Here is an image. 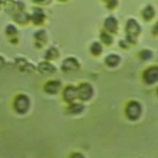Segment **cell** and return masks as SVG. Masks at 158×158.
I'll return each instance as SVG.
<instances>
[{"mask_svg":"<svg viewBox=\"0 0 158 158\" xmlns=\"http://www.w3.org/2000/svg\"><path fill=\"white\" fill-rule=\"evenodd\" d=\"M58 1H60V2H67V1H69V0H58Z\"/></svg>","mask_w":158,"mask_h":158,"instance_id":"obj_31","label":"cell"},{"mask_svg":"<svg viewBox=\"0 0 158 158\" xmlns=\"http://www.w3.org/2000/svg\"><path fill=\"white\" fill-rule=\"evenodd\" d=\"M37 69H38V72H40L41 74H44V75L54 74L56 70H57V69H56V65L52 64L49 60H43V62H41V63L38 64Z\"/></svg>","mask_w":158,"mask_h":158,"instance_id":"obj_15","label":"cell"},{"mask_svg":"<svg viewBox=\"0 0 158 158\" xmlns=\"http://www.w3.org/2000/svg\"><path fill=\"white\" fill-rule=\"evenodd\" d=\"M89 52H90L94 57L100 56V54L102 53V43H101V42H99V41L93 42V43L90 44V47H89Z\"/></svg>","mask_w":158,"mask_h":158,"instance_id":"obj_22","label":"cell"},{"mask_svg":"<svg viewBox=\"0 0 158 158\" xmlns=\"http://www.w3.org/2000/svg\"><path fill=\"white\" fill-rule=\"evenodd\" d=\"M141 16H142V19L144 20V21H152L153 19H154V16H156V9H154V6L153 5H151V4H148V5H146L142 10H141Z\"/></svg>","mask_w":158,"mask_h":158,"instance_id":"obj_16","label":"cell"},{"mask_svg":"<svg viewBox=\"0 0 158 158\" xmlns=\"http://www.w3.org/2000/svg\"><path fill=\"white\" fill-rule=\"evenodd\" d=\"M100 42L104 43V44H106V46L112 44V42H114V35L110 33V32H107V31H105V30H102L100 32Z\"/></svg>","mask_w":158,"mask_h":158,"instance_id":"obj_21","label":"cell"},{"mask_svg":"<svg viewBox=\"0 0 158 158\" xmlns=\"http://www.w3.org/2000/svg\"><path fill=\"white\" fill-rule=\"evenodd\" d=\"M11 106L14 109V111L19 115H25L28 112L30 106H31V100L28 98V95L23 94V93H19L14 96Z\"/></svg>","mask_w":158,"mask_h":158,"instance_id":"obj_2","label":"cell"},{"mask_svg":"<svg viewBox=\"0 0 158 158\" xmlns=\"http://www.w3.org/2000/svg\"><path fill=\"white\" fill-rule=\"evenodd\" d=\"M69 158H85V156L81 152H72L69 154Z\"/></svg>","mask_w":158,"mask_h":158,"instance_id":"obj_25","label":"cell"},{"mask_svg":"<svg viewBox=\"0 0 158 158\" xmlns=\"http://www.w3.org/2000/svg\"><path fill=\"white\" fill-rule=\"evenodd\" d=\"M152 57H153V52L148 48H143L138 52V58L141 60H149Z\"/></svg>","mask_w":158,"mask_h":158,"instance_id":"obj_23","label":"cell"},{"mask_svg":"<svg viewBox=\"0 0 158 158\" xmlns=\"http://www.w3.org/2000/svg\"><path fill=\"white\" fill-rule=\"evenodd\" d=\"M2 5H4V0H0V9H2Z\"/></svg>","mask_w":158,"mask_h":158,"instance_id":"obj_30","label":"cell"},{"mask_svg":"<svg viewBox=\"0 0 158 158\" xmlns=\"http://www.w3.org/2000/svg\"><path fill=\"white\" fill-rule=\"evenodd\" d=\"M11 17H12V20H14L16 23H19V25H21V26H25V25H27L28 22H31L30 12H27L26 10H22V11H19V12L14 14Z\"/></svg>","mask_w":158,"mask_h":158,"instance_id":"obj_14","label":"cell"},{"mask_svg":"<svg viewBox=\"0 0 158 158\" xmlns=\"http://www.w3.org/2000/svg\"><path fill=\"white\" fill-rule=\"evenodd\" d=\"M59 54H60V53H59V49L56 48L54 46H51V47L44 52V56H43V57H44L46 60H49V62H51V60H56V59L59 57Z\"/></svg>","mask_w":158,"mask_h":158,"instance_id":"obj_19","label":"cell"},{"mask_svg":"<svg viewBox=\"0 0 158 158\" xmlns=\"http://www.w3.org/2000/svg\"><path fill=\"white\" fill-rule=\"evenodd\" d=\"M156 94H157V96H158V88L156 89Z\"/></svg>","mask_w":158,"mask_h":158,"instance_id":"obj_32","label":"cell"},{"mask_svg":"<svg viewBox=\"0 0 158 158\" xmlns=\"http://www.w3.org/2000/svg\"><path fill=\"white\" fill-rule=\"evenodd\" d=\"M15 63H16L17 68H19V69H21V70L32 72V70L35 69V68H33V65H32V64H30L25 58H16V59H15Z\"/></svg>","mask_w":158,"mask_h":158,"instance_id":"obj_20","label":"cell"},{"mask_svg":"<svg viewBox=\"0 0 158 158\" xmlns=\"http://www.w3.org/2000/svg\"><path fill=\"white\" fill-rule=\"evenodd\" d=\"M120 46H121L122 48H125V49H126V48L130 46V43H128L126 40H123V41H120Z\"/></svg>","mask_w":158,"mask_h":158,"instance_id":"obj_27","label":"cell"},{"mask_svg":"<svg viewBox=\"0 0 158 158\" xmlns=\"http://www.w3.org/2000/svg\"><path fill=\"white\" fill-rule=\"evenodd\" d=\"M5 65V58L2 56H0V68H2Z\"/></svg>","mask_w":158,"mask_h":158,"instance_id":"obj_28","label":"cell"},{"mask_svg":"<svg viewBox=\"0 0 158 158\" xmlns=\"http://www.w3.org/2000/svg\"><path fill=\"white\" fill-rule=\"evenodd\" d=\"M120 62H121V57L118 54H116V53H111V54H107L105 57V64L107 67H110V68L117 67L120 64Z\"/></svg>","mask_w":158,"mask_h":158,"instance_id":"obj_18","label":"cell"},{"mask_svg":"<svg viewBox=\"0 0 158 158\" xmlns=\"http://www.w3.org/2000/svg\"><path fill=\"white\" fill-rule=\"evenodd\" d=\"M2 9L10 14L11 16L19 11H22V10H26V5L23 1L21 0H4V5H2Z\"/></svg>","mask_w":158,"mask_h":158,"instance_id":"obj_6","label":"cell"},{"mask_svg":"<svg viewBox=\"0 0 158 158\" xmlns=\"http://www.w3.org/2000/svg\"><path fill=\"white\" fill-rule=\"evenodd\" d=\"M139 35H141V25H139V22L133 17L127 19V21L125 23V36H126L125 40L130 44H135L137 42Z\"/></svg>","mask_w":158,"mask_h":158,"instance_id":"obj_1","label":"cell"},{"mask_svg":"<svg viewBox=\"0 0 158 158\" xmlns=\"http://www.w3.org/2000/svg\"><path fill=\"white\" fill-rule=\"evenodd\" d=\"M84 109H85V106H84V104L80 101H74V102H72V104H68V106H67V114H69V115H79V114H81L83 111H84Z\"/></svg>","mask_w":158,"mask_h":158,"instance_id":"obj_17","label":"cell"},{"mask_svg":"<svg viewBox=\"0 0 158 158\" xmlns=\"http://www.w3.org/2000/svg\"><path fill=\"white\" fill-rule=\"evenodd\" d=\"M31 1L35 4H46L47 2V0H31Z\"/></svg>","mask_w":158,"mask_h":158,"instance_id":"obj_29","label":"cell"},{"mask_svg":"<svg viewBox=\"0 0 158 158\" xmlns=\"http://www.w3.org/2000/svg\"><path fill=\"white\" fill-rule=\"evenodd\" d=\"M42 89L48 95H56L62 90V83L59 80H57V79H51V80H47L43 84Z\"/></svg>","mask_w":158,"mask_h":158,"instance_id":"obj_10","label":"cell"},{"mask_svg":"<svg viewBox=\"0 0 158 158\" xmlns=\"http://www.w3.org/2000/svg\"><path fill=\"white\" fill-rule=\"evenodd\" d=\"M142 79L147 85H152L158 81V65H149L142 73Z\"/></svg>","mask_w":158,"mask_h":158,"instance_id":"obj_7","label":"cell"},{"mask_svg":"<svg viewBox=\"0 0 158 158\" xmlns=\"http://www.w3.org/2000/svg\"><path fill=\"white\" fill-rule=\"evenodd\" d=\"M78 89V100H80L81 102L84 101H89L90 99H93L94 96V88L90 83L83 81L79 85H77Z\"/></svg>","mask_w":158,"mask_h":158,"instance_id":"obj_4","label":"cell"},{"mask_svg":"<svg viewBox=\"0 0 158 158\" xmlns=\"http://www.w3.org/2000/svg\"><path fill=\"white\" fill-rule=\"evenodd\" d=\"M102 26H104V30H105V31H107V32L115 35V33L117 32V30H118V21H117V19H116L115 16L110 15V16H107V17L104 20Z\"/></svg>","mask_w":158,"mask_h":158,"instance_id":"obj_11","label":"cell"},{"mask_svg":"<svg viewBox=\"0 0 158 158\" xmlns=\"http://www.w3.org/2000/svg\"><path fill=\"white\" fill-rule=\"evenodd\" d=\"M152 33L156 35V36H158V21L154 23V26H153V28H152Z\"/></svg>","mask_w":158,"mask_h":158,"instance_id":"obj_26","label":"cell"},{"mask_svg":"<svg viewBox=\"0 0 158 158\" xmlns=\"http://www.w3.org/2000/svg\"><path fill=\"white\" fill-rule=\"evenodd\" d=\"M30 19L35 26H42L46 21V12L42 7L35 6L30 12Z\"/></svg>","mask_w":158,"mask_h":158,"instance_id":"obj_8","label":"cell"},{"mask_svg":"<svg viewBox=\"0 0 158 158\" xmlns=\"http://www.w3.org/2000/svg\"><path fill=\"white\" fill-rule=\"evenodd\" d=\"M60 69L65 73L75 72V70L80 69V63L75 57H67L65 59H63V62L60 64Z\"/></svg>","mask_w":158,"mask_h":158,"instance_id":"obj_9","label":"cell"},{"mask_svg":"<svg viewBox=\"0 0 158 158\" xmlns=\"http://www.w3.org/2000/svg\"><path fill=\"white\" fill-rule=\"evenodd\" d=\"M125 116L131 120V121H136L141 117L142 115V105L137 101V100H128L125 105Z\"/></svg>","mask_w":158,"mask_h":158,"instance_id":"obj_3","label":"cell"},{"mask_svg":"<svg viewBox=\"0 0 158 158\" xmlns=\"http://www.w3.org/2000/svg\"><path fill=\"white\" fill-rule=\"evenodd\" d=\"M33 40H35V46L36 48H42L46 43H47V40H48V33L46 30L41 28V30H37L33 35Z\"/></svg>","mask_w":158,"mask_h":158,"instance_id":"obj_12","label":"cell"},{"mask_svg":"<svg viewBox=\"0 0 158 158\" xmlns=\"http://www.w3.org/2000/svg\"><path fill=\"white\" fill-rule=\"evenodd\" d=\"M5 33L9 37L11 43L16 44L19 42V30H17V27L14 23H7L5 26Z\"/></svg>","mask_w":158,"mask_h":158,"instance_id":"obj_13","label":"cell"},{"mask_svg":"<svg viewBox=\"0 0 158 158\" xmlns=\"http://www.w3.org/2000/svg\"><path fill=\"white\" fill-rule=\"evenodd\" d=\"M101 1L105 5V7L110 11L117 9V6H118V0H101Z\"/></svg>","mask_w":158,"mask_h":158,"instance_id":"obj_24","label":"cell"},{"mask_svg":"<svg viewBox=\"0 0 158 158\" xmlns=\"http://www.w3.org/2000/svg\"><path fill=\"white\" fill-rule=\"evenodd\" d=\"M62 99L67 104H72L74 101H78V89H77V85L68 84L64 88H62Z\"/></svg>","mask_w":158,"mask_h":158,"instance_id":"obj_5","label":"cell"}]
</instances>
